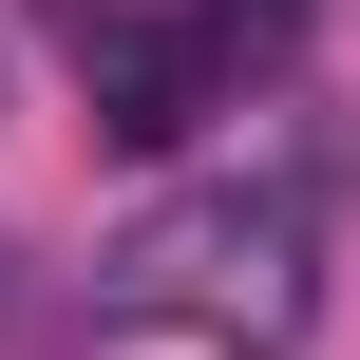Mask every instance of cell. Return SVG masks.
I'll return each mask as SVG.
<instances>
[{"label":"cell","mask_w":360,"mask_h":360,"mask_svg":"<svg viewBox=\"0 0 360 360\" xmlns=\"http://www.w3.org/2000/svg\"><path fill=\"white\" fill-rule=\"evenodd\" d=\"M114 285H133V304H190V323H247V342H285V323H304V209H285V190H266V209H247V190H209V209H152V228L114 247Z\"/></svg>","instance_id":"6da1fadb"}]
</instances>
